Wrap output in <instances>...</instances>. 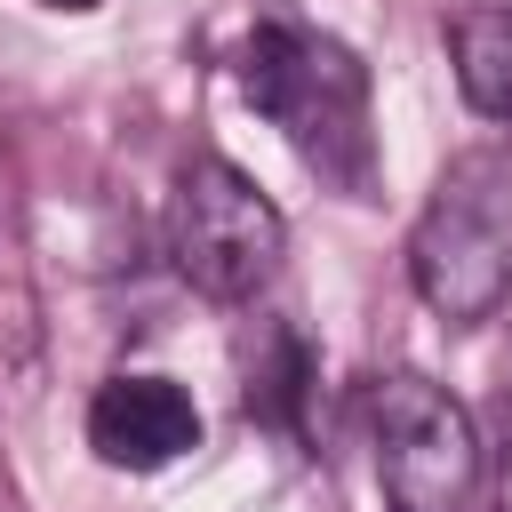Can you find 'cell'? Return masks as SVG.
<instances>
[{
    "instance_id": "7a4b0ae2",
    "label": "cell",
    "mask_w": 512,
    "mask_h": 512,
    "mask_svg": "<svg viewBox=\"0 0 512 512\" xmlns=\"http://www.w3.org/2000/svg\"><path fill=\"white\" fill-rule=\"evenodd\" d=\"M408 280L448 328H472L512 296V152L504 144H472L440 168L408 232Z\"/></svg>"
},
{
    "instance_id": "277c9868",
    "label": "cell",
    "mask_w": 512,
    "mask_h": 512,
    "mask_svg": "<svg viewBox=\"0 0 512 512\" xmlns=\"http://www.w3.org/2000/svg\"><path fill=\"white\" fill-rule=\"evenodd\" d=\"M368 432H376V488L392 512H472L480 432L464 400H448L416 368H392L368 384Z\"/></svg>"
},
{
    "instance_id": "6da1fadb",
    "label": "cell",
    "mask_w": 512,
    "mask_h": 512,
    "mask_svg": "<svg viewBox=\"0 0 512 512\" xmlns=\"http://www.w3.org/2000/svg\"><path fill=\"white\" fill-rule=\"evenodd\" d=\"M240 96L296 144V160L344 200L376 192V128H368V64L312 24H256L240 48Z\"/></svg>"
},
{
    "instance_id": "8992f818",
    "label": "cell",
    "mask_w": 512,
    "mask_h": 512,
    "mask_svg": "<svg viewBox=\"0 0 512 512\" xmlns=\"http://www.w3.org/2000/svg\"><path fill=\"white\" fill-rule=\"evenodd\" d=\"M312 376H320L312 344H304L288 320H272V328L256 336V352H248V368H240V408H248L256 424H272V432H304Z\"/></svg>"
},
{
    "instance_id": "52a82bcc",
    "label": "cell",
    "mask_w": 512,
    "mask_h": 512,
    "mask_svg": "<svg viewBox=\"0 0 512 512\" xmlns=\"http://www.w3.org/2000/svg\"><path fill=\"white\" fill-rule=\"evenodd\" d=\"M456 88L480 120H512V8H464L448 24Z\"/></svg>"
},
{
    "instance_id": "3957f363",
    "label": "cell",
    "mask_w": 512,
    "mask_h": 512,
    "mask_svg": "<svg viewBox=\"0 0 512 512\" xmlns=\"http://www.w3.org/2000/svg\"><path fill=\"white\" fill-rule=\"evenodd\" d=\"M168 256L208 304H248L288 256V224L232 160L200 152L176 168L168 192Z\"/></svg>"
},
{
    "instance_id": "9c48e42d",
    "label": "cell",
    "mask_w": 512,
    "mask_h": 512,
    "mask_svg": "<svg viewBox=\"0 0 512 512\" xmlns=\"http://www.w3.org/2000/svg\"><path fill=\"white\" fill-rule=\"evenodd\" d=\"M48 8H72V16H88V8H104V0H48Z\"/></svg>"
},
{
    "instance_id": "ba28073f",
    "label": "cell",
    "mask_w": 512,
    "mask_h": 512,
    "mask_svg": "<svg viewBox=\"0 0 512 512\" xmlns=\"http://www.w3.org/2000/svg\"><path fill=\"white\" fill-rule=\"evenodd\" d=\"M488 512H512V408H504V448H496V504Z\"/></svg>"
},
{
    "instance_id": "5b68a950",
    "label": "cell",
    "mask_w": 512,
    "mask_h": 512,
    "mask_svg": "<svg viewBox=\"0 0 512 512\" xmlns=\"http://www.w3.org/2000/svg\"><path fill=\"white\" fill-rule=\"evenodd\" d=\"M88 448L112 472H168L200 448V408L176 376H104L88 400Z\"/></svg>"
}]
</instances>
